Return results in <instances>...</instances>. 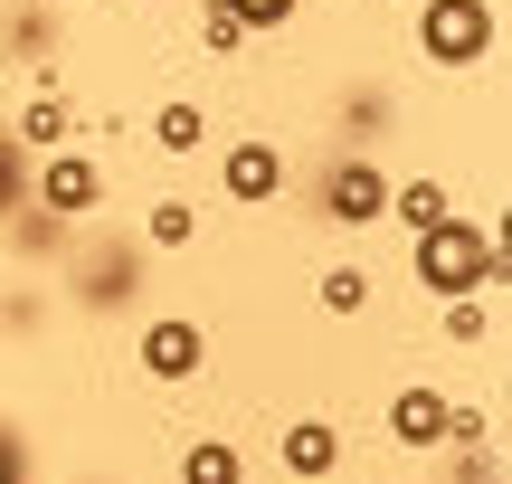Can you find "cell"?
Returning <instances> with one entry per match:
<instances>
[{
	"label": "cell",
	"mask_w": 512,
	"mask_h": 484,
	"mask_svg": "<svg viewBox=\"0 0 512 484\" xmlns=\"http://www.w3.org/2000/svg\"><path fill=\"white\" fill-rule=\"evenodd\" d=\"M446 409H456V399H446V390H427V380H408V390L389 399V437H399L408 456L446 447Z\"/></svg>",
	"instance_id": "ba28073f"
},
{
	"label": "cell",
	"mask_w": 512,
	"mask_h": 484,
	"mask_svg": "<svg viewBox=\"0 0 512 484\" xmlns=\"http://www.w3.org/2000/svg\"><path fill=\"white\" fill-rule=\"evenodd\" d=\"M313 209H323L332 228H380V219H389V171L370 162L361 143L332 152V162L313 171Z\"/></svg>",
	"instance_id": "277c9868"
},
{
	"label": "cell",
	"mask_w": 512,
	"mask_h": 484,
	"mask_svg": "<svg viewBox=\"0 0 512 484\" xmlns=\"http://www.w3.org/2000/svg\"><path fill=\"white\" fill-rule=\"evenodd\" d=\"M456 484H503V447H456Z\"/></svg>",
	"instance_id": "cb8c5ba5"
},
{
	"label": "cell",
	"mask_w": 512,
	"mask_h": 484,
	"mask_svg": "<svg viewBox=\"0 0 512 484\" xmlns=\"http://www.w3.org/2000/svg\"><path fill=\"white\" fill-rule=\"evenodd\" d=\"M143 10H171V0H143Z\"/></svg>",
	"instance_id": "4316f807"
},
{
	"label": "cell",
	"mask_w": 512,
	"mask_h": 484,
	"mask_svg": "<svg viewBox=\"0 0 512 484\" xmlns=\"http://www.w3.org/2000/svg\"><path fill=\"white\" fill-rule=\"evenodd\" d=\"M29 200L48 209V219H67V228H86L95 209H105V162H95V152H76V143H57V152H38V171H29Z\"/></svg>",
	"instance_id": "5b68a950"
},
{
	"label": "cell",
	"mask_w": 512,
	"mask_h": 484,
	"mask_svg": "<svg viewBox=\"0 0 512 484\" xmlns=\"http://www.w3.org/2000/svg\"><path fill=\"white\" fill-rule=\"evenodd\" d=\"M200 143H209V114L190 105V95H171V105H152V152H171V162H190Z\"/></svg>",
	"instance_id": "7c38bea8"
},
{
	"label": "cell",
	"mask_w": 512,
	"mask_h": 484,
	"mask_svg": "<svg viewBox=\"0 0 512 484\" xmlns=\"http://www.w3.org/2000/svg\"><path fill=\"white\" fill-rule=\"evenodd\" d=\"M200 48H209V57H238V48H247V29H238L228 0H200Z\"/></svg>",
	"instance_id": "ac0fdd59"
},
{
	"label": "cell",
	"mask_w": 512,
	"mask_h": 484,
	"mask_svg": "<svg viewBox=\"0 0 512 484\" xmlns=\"http://www.w3.org/2000/svg\"><path fill=\"white\" fill-rule=\"evenodd\" d=\"M0 484H38V456H29V437L0 418Z\"/></svg>",
	"instance_id": "44dd1931"
},
{
	"label": "cell",
	"mask_w": 512,
	"mask_h": 484,
	"mask_svg": "<svg viewBox=\"0 0 512 484\" xmlns=\"http://www.w3.org/2000/svg\"><path fill=\"white\" fill-rule=\"evenodd\" d=\"M29 10H48V19H57V10H67V0H29Z\"/></svg>",
	"instance_id": "484cf974"
},
{
	"label": "cell",
	"mask_w": 512,
	"mask_h": 484,
	"mask_svg": "<svg viewBox=\"0 0 512 484\" xmlns=\"http://www.w3.org/2000/svg\"><path fill=\"white\" fill-rule=\"evenodd\" d=\"M446 447H494V418L484 409H446Z\"/></svg>",
	"instance_id": "d4e9b609"
},
{
	"label": "cell",
	"mask_w": 512,
	"mask_h": 484,
	"mask_svg": "<svg viewBox=\"0 0 512 484\" xmlns=\"http://www.w3.org/2000/svg\"><path fill=\"white\" fill-rule=\"evenodd\" d=\"M313 304H323V314H370V266H323V276H313Z\"/></svg>",
	"instance_id": "9a60e30c"
},
{
	"label": "cell",
	"mask_w": 512,
	"mask_h": 484,
	"mask_svg": "<svg viewBox=\"0 0 512 484\" xmlns=\"http://www.w3.org/2000/svg\"><path fill=\"white\" fill-rule=\"evenodd\" d=\"M67 238H76V228H67V219H48L38 200H19V209H10V247H19V257H67Z\"/></svg>",
	"instance_id": "5bb4252c"
},
{
	"label": "cell",
	"mask_w": 512,
	"mask_h": 484,
	"mask_svg": "<svg viewBox=\"0 0 512 484\" xmlns=\"http://www.w3.org/2000/svg\"><path fill=\"white\" fill-rule=\"evenodd\" d=\"M10 143H19V152H57V143H76V105H67V86H38L29 105H19Z\"/></svg>",
	"instance_id": "30bf717a"
},
{
	"label": "cell",
	"mask_w": 512,
	"mask_h": 484,
	"mask_svg": "<svg viewBox=\"0 0 512 484\" xmlns=\"http://www.w3.org/2000/svg\"><path fill=\"white\" fill-rule=\"evenodd\" d=\"M228 10H238L247 38H275V29H294V10H304V0H228Z\"/></svg>",
	"instance_id": "d6986e66"
},
{
	"label": "cell",
	"mask_w": 512,
	"mask_h": 484,
	"mask_svg": "<svg viewBox=\"0 0 512 484\" xmlns=\"http://www.w3.org/2000/svg\"><path fill=\"white\" fill-rule=\"evenodd\" d=\"M275 456H285L294 484H323V475H342V428H332V418H294V428L275 437Z\"/></svg>",
	"instance_id": "9c48e42d"
},
{
	"label": "cell",
	"mask_w": 512,
	"mask_h": 484,
	"mask_svg": "<svg viewBox=\"0 0 512 484\" xmlns=\"http://www.w3.org/2000/svg\"><path fill=\"white\" fill-rule=\"evenodd\" d=\"M219 190H228L238 209H266L275 190H285V152H275L266 133H238V143L219 152Z\"/></svg>",
	"instance_id": "52a82bcc"
},
{
	"label": "cell",
	"mask_w": 512,
	"mask_h": 484,
	"mask_svg": "<svg viewBox=\"0 0 512 484\" xmlns=\"http://www.w3.org/2000/svg\"><path fill=\"white\" fill-rule=\"evenodd\" d=\"M133 361H143V380H162V390H190V380L209 371V333L190 314H152L143 342H133Z\"/></svg>",
	"instance_id": "8992f818"
},
{
	"label": "cell",
	"mask_w": 512,
	"mask_h": 484,
	"mask_svg": "<svg viewBox=\"0 0 512 484\" xmlns=\"http://www.w3.org/2000/svg\"><path fill=\"white\" fill-rule=\"evenodd\" d=\"M143 247H162V257H171V247H200V209H190L181 190H171V200H152V219H143Z\"/></svg>",
	"instance_id": "2e32d148"
},
{
	"label": "cell",
	"mask_w": 512,
	"mask_h": 484,
	"mask_svg": "<svg viewBox=\"0 0 512 484\" xmlns=\"http://www.w3.org/2000/svg\"><path fill=\"white\" fill-rule=\"evenodd\" d=\"M181 484H247V447L238 437H190L181 447Z\"/></svg>",
	"instance_id": "8fae6325"
},
{
	"label": "cell",
	"mask_w": 512,
	"mask_h": 484,
	"mask_svg": "<svg viewBox=\"0 0 512 484\" xmlns=\"http://www.w3.org/2000/svg\"><path fill=\"white\" fill-rule=\"evenodd\" d=\"M446 209H456V190L427 181V171H418V181H389V219H408V238H418V228H437Z\"/></svg>",
	"instance_id": "4fadbf2b"
},
{
	"label": "cell",
	"mask_w": 512,
	"mask_h": 484,
	"mask_svg": "<svg viewBox=\"0 0 512 484\" xmlns=\"http://www.w3.org/2000/svg\"><path fill=\"white\" fill-rule=\"evenodd\" d=\"M408 276L427 285V295H484V285H503V238L484 219H465V209H446L437 228H418L408 238Z\"/></svg>",
	"instance_id": "6da1fadb"
},
{
	"label": "cell",
	"mask_w": 512,
	"mask_h": 484,
	"mask_svg": "<svg viewBox=\"0 0 512 484\" xmlns=\"http://www.w3.org/2000/svg\"><path fill=\"white\" fill-rule=\"evenodd\" d=\"M503 48V10L494 0H418V57L427 67H484Z\"/></svg>",
	"instance_id": "7a4b0ae2"
},
{
	"label": "cell",
	"mask_w": 512,
	"mask_h": 484,
	"mask_svg": "<svg viewBox=\"0 0 512 484\" xmlns=\"http://www.w3.org/2000/svg\"><path fill=\"white\" fill-rule=\"evenodd\" d=\"M380 124H389V95H380V86L342 95V133H351V143H370V133H380Z\"/></svg>",
	"instance_id": "ffe728a7"
},
{
	"label": "cell",
	"mask_w": 512,
	"mask_h": 484,
	"mask_svg": "<svg viewBox=\"0 0 512 484\" xmlns=\"http://www.w3.org/2000/svg\"><path fill=\"white\" fill-rule=\"evenodd\" d=\"M0 38H10V48H29V57H48V10H29V0H19Z\"/></svg>",
	"instance_id": "603a6c76"
},
{
	"label": "cell",
	"mask_w": 512,
	"mask_h": 484,
	"mask_svg": "<svg viewBox=\"0 0 512 484\" xmlns=\"http://www.w3.org/2000/svg\"><path fill=\"white\" fill-rule=\"evenodd\" d=\"M67 285L86 314H124L133 295H143V238H67Z\"/></svg>",
	"instance_id": "3957f363"
},
{
	"label": "cell",
	"mask_w": 512,
	"mask_h": 484,
	"mask_svg": "<svg viewBox=\"0 0 512 484\" xmlns=\"http://www.w3.org/2000/svg\"><path fill=\"white\" fill-rule=\"evenodd\" d=\"M484 333H494V304H484V295H446V342H465V352H475Z\"/></svg>",
	"instance_id": "e0dca14e"
},
{
	"label": "cell",
	"mask_w": 512,
	"mask_h": 484,
	"mask_svg": "<svg viewBox=\"0 0 512 484\" xmlns=\"http://www.w3.org/2000/svg\"><path fill=\"white\" fill-rule=\"evenodd\" d=\"M19 200H29V152L0 133V209H19Z\"/></svg>",
	"instance_id": "7402d4cb"
}]
</instances>
